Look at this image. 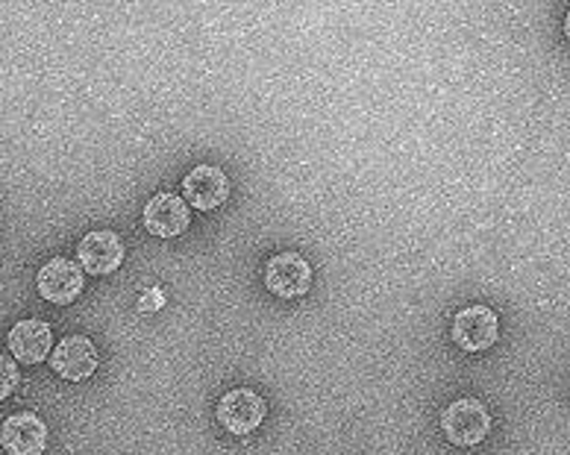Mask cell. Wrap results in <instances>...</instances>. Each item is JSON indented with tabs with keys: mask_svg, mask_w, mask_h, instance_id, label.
I'll return each mask as SVG.
<instances>
[{
	"mask_svg": "<svg viewBox=\"0 0 570 455\" xmlns=\"http://www.w3.org/2000/svg\"><path fill=\"white\" fill-rule=\"evenodd\" d=\"M441 429H444L450 444H456V447H476L491 429L489 408L473 397L456 399L453 406L444 408Z\"/></svg>",
	"mask_w": 570,
	"mask_h": 455,
	"instance_id": "obj_1",
	"label": "cell"
},
{
	"mask_svg": "<svg viewBox=\"0 0 570 455\" xmlns=\"http://www.w3.org/2000/svg\"><path fill=\"white\" fill-rule=\"evenodd\" d=\"M500 342V317L489 306H464L453 317V344L464 353H485Z\"/></svg>",
	"mask_w": 570,
	"mask_h": 455,
	"instance_id": "obj_2",
	"label": "cell"
},
{
	"mask_svg": "<svg viewBox=\"0 0 570 455\" xmlns=\"http://www.w3.org/2000/svg\"><path fill=\"white\" fill-rule=\"evenodd\" d=\"M265 399L250 388H236L227 390L218 399V423L229 435H250L253 429H259L265 423Z\"/></svg>",
	"mask_w": 570,
	"mask_h": 455,
	"instance_id": "obj_3",
	"label": "cell"
},
{
	"mask_svg": "<svg viewBox=\"0 0 570 455\" xmlns=\"http://www.w3.org/2000/svg\"><path fill=\"white\" fill-rule=\"evenodd\" d=\"M265 288L283 300L303 297L312 288V265L297 253H279L265 265Z\"/></svg>",
	"mask_w": 570,
	"mask_h": 455,
	"instance_id": "obj_4",
	"label": "cell"
},
{
	"mask_svg": "<svg viewBox=\"0 0 570 455\" xmlns=\"http://www.w3.org/2000/svg\"><path fill=\"white\" fill-rule=\"evenodd\" d=\"M100 358L98 347L86 338V335H68L53 347V356H50V367L53 374L68 379V383H82L89 379L95 370H98Z\"/></svg>",
	"mask_w": 570,
	"mask_h": 455,
	"instance_id": "obj_5",
	"label": "cell"
},
{
	"mask_svg": "<svg viewBox=\"0 0 570 455\" xmlns=\"http://www.w3.org/2000/svg\"><path fill=\"white\" fill-rule=\"evenodd\" d=\"M77 259H80L82 270L91 277H107L124 265V241L112 229H98L82 236L77 245Z\"/></svg>",
	"mask_w": 570,
	"mask_h": 455,
	"instance_id": "obj_6",
	"label": "cell"
},
{
	"mask_svg": "<svg viewBox=\"0 0 570 455\" xmlns=\"http://www.w3.org/2000/svg\"><path fill=\"white\" fill-rule=\"evenodd\" d=\"M82 265L71 259H50L36 277V288L53 306H71L82 291Z\"/></svg>",
	"mask_w": 570,
	"mask_h": 455,
	"instance_id": "obj_7",
	"label": "cell"
},
{
	"mask_svg": "<svg viewBox=\"0 0 570 455\" xmlns=\"http://www.w3.org/2000/svg\"><path fill=\"white\" fill-rule=\"evenodd\" d=\"M191 224V209L179 195L163 191L147 200L145 206V227L156 238H177L183 236Z\"/></svg>",
	"mask_w": 570,
	"mask_h": 455,
	"instance_id": "obj_8",
	"label": "cell"
},
{
	"mask_svg": "<svg viewBox=\"0 0 570 455\" xmlns=\"http://www.w3.org/2000/svg\"><path fill=\"white\" fill-rule=\"evenodd\" d=\"M183 195L197 211H215L227 204L229 179L218 165H197L195 171L183 179Z\"/></svg>",
	"mask_w": 570,
	"mask_h": 455,
	"instance_id": "obj_9",
	"label": "cell"
},
{
	"mask_svg": "<svg viewBox=\"0 0 570 455\" xmlns=\"http://www.w3.org/2000/svg\"><path fill=\"white\" fill-rule=\"evenodd\" d=\"M9 353L21 365H41L53 350V329L45 320H21L9 329Z\"/></svg>",
	"mask_w": 570,
	"mask_h": 455,
	"instance_id": "obj_10",
	"label": "cell"
},
{
	"mask_svg": "<svg viewBox=\"0 0 570 455\" xmlns=\"http://www.w3.org/2000/svg\"><path fill=\"white\" fill-rule=\"evenodd\" d=\"M0 444L12 455H36L48 444V426L41 423V417L21 412V415L7 417Z\"/></svg>",
	"mask_w": 570,
	"mask_h": 455,
	"instance_id": "obj_11",
	"label": "cell"
},
{
	"mask_svg": "<svg viewBox=\"0 0 570 455\" xmlns=\"http://www.w3.org/2000/svg\"><path fill=\"white\" fill-rule=\"evenodd\" d=\"M0 370H3V388H0V397L7 399V394H12L18 385V370L7 356H3V362H0Z\"/></svg>",
	"mask_w": 570,
	"mask_h": 455,
	"instance_id": "obj_12",
	"label": "cell"
},
{
	"mask_svg": "<svg viewBox=\"0 0 570 455\" xmlns=\"http://www.w3.org/2000/svg\"><path fill=\"white\" fill-rule=\"evenodd\" d=\"M163 306H165V297H163V291H159V288H154V291L145 294V297L139 300L141 311H159Z\"/></svg>",
	"mask_w": 570,
	"mask_h": 455,
	"instance_id": "obj_13",
	"label": "cell"
},
{
	"mask_svg": "<svg viewBox=\"0 0 570 455\" xmlns=\"http://www.w3.org/2000/svg\"><path fill=\"white\" fill-rule=\"evenodd\" d=\"M564 36H568V41H570V12L564 16Z\"/></svg>",
	"mask_w": 570,
	"mask_h": 455,
	"instance_id": "obj_14",
	"label": "cell"
}]
</instances>
